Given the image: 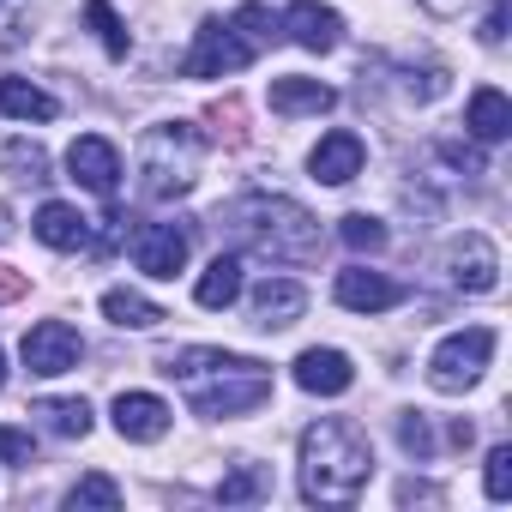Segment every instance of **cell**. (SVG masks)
<instances>
[{"label":"cell","mask_w":512,"mask_h":512,"mask_svg":"<svg viewBox=\"0 0 512 512\" xmlns=\"http://www.w3.org/2000/svg\"><path fill=\"white\" fill-rule=\"evenodd\" d=\"M440 157H446L452 169H464V175H488V163H482V151H476V145H458V139H446V145H440Z\"/></svg>","instance_id":"obj_32"},{"label":"cell","mask_w":512,"mask_h":512,"mask_svg":"<svg viewBox=\"0 0 512 512\" xmlns=\"http://www.w3.org/2000/svg\"><path fill=\"white\" fill-rule=\"evenodd\" d=\"M187 247H193V235H187L181 223H145V229L133 235V266H139L145 278H175V272L187 266Z\"/></svg>","instance_id":"obj_10"},{"label":"cell","mask_w":512,"mask_h":512,"mask_svg":"<svg viewBox=\"0 0 512 512\" xmlns=\"http://www.w3.org/2000/svg\"><path fill=\"white\" fill-rule=\"evenodd\" d=\"M0 115L13 121H55V97L31 79H0Z\"/></svg>","instance_id":"obj_22"},{"label":"cell","mask_w":512,"mask_h":512,"mask_svg":"<svg viewBox=\"0 0 512 512\" xmlns=\"http://www.w3.org/2000/svg\"><path fill=\"white\" fill-rule=\"evenodd\" d=\"M464 127L482 139V145H500L506 133H512V103H506V91H494V85H482V91H470V109H464Z\"/></svg>","instance_id":"obj_19"},{"label":"cell","mask_w":512,"mask_h":512,"mask_svg":"<svg viewBox=\"0 0 512 512\" xmlns=\"http://www.w3.org/2000/svg\"><path fill=\"white\" fill-rule=\"evenodd\" d=\"M398 446H404L416 464H428V458H434V428H428V416H422V410H404V416H398Z\"/></svg>","instance_id":"obj_29"},{"label":"cell","mask_w":512,"mask_h":512,"mask_svg":"<svg viewBox=\"0 0 512 512\" xmlns=\"http://www.w3.org/2000/svg\"><path fill=\"white\" fill-rule=\"evenodd\" d=\"M103 314H109L115 326H127V332H151V326H163V320H169L151 296H139V290H127V284L103 290Z\"/></svg>","instance_id":"obj_21"},{"label":"cell","mask_w":512,"mask_h":512,"mask_svg":"<svg viewBox=\"0 0 512 512\" xmlns=\"http://www.w3.org/2000/svg\"><path fill=\"white\" fill-rule=\"evenodd\" d=\"M332 296H338V308H350V314H386V308H398V302H404V284H398V278H386V272L350 266V272H338Z\"/></svg>","instance_id":"obj_12"},{"label":"cell","mask_w":512,"mask_h":512,"mask_svg":"<svg viewBox=\"0 0 512 512\" xmlns=\"http://www.w3.org/2000/svg\"><path fill=\"white\" fill-rule=\"evenodd\" d=\"M338 235H344V247H356V253H380V247H386V223L368 217V211H350V217L338 223Z\"/></svg>","instance_id":"obj_28"},{"label":"cell","mask_w":512,"mask_h":512,"mask_svg":"<svg viewBox=\"0 0 512 512\" xmlns=\"http://www.w3.org/2000/svg\"><path fill=\"white\" fill-rule=\"evenodd\" d=\"M0 163H7V175L25 181V187H43V181H49V151L31 145V139H13L7 151H0Z\"/></svg>","instance_id":"obj_25"},{"label":"cell","mask_w":512,"mask_h":512,"mask_svg":"<svg viewBox=\"0 0 512 512\" xmlns=\"http://www.w3.org/2000/svg\"><path fill=\"white\" fill-rule=\"evenodd\" d=\"M247 61H260V49L235 31V19H205V25L193 31V49L181 55V73H187V79H229V73H241Z\"/></svg>","instance_id":"obj_6"},{"label":"cell","mask_w":512,"mask_h":512,"mask_svg":"<svg viewBox=\"0 0 512 512\" xmlns=\"http://www.w3.org/2000/svg\"><path fill=\"white\" fill-rule=\"evenodd\" d=\"M31 416H37L49 434H61V440H85V434H91V404H85V398H43Z\"/></svg>","instance_id":"obj_23"},{"label":"cell","mask_w":512,"mask_h":512,"mask_svg":"<svg viewBox=\"0 0 512 512\" xmlns=\"http://www.w3.org/2000/svg\"><path fill=\"white\" fill-rule=\"evenodd\" d=\"M79 356H85V338H79L67 320H37V326L25 332V368H31V374H43V380L73 374V368H79Z\"/></svg>","instance_id":"obj_8"},{"label":"cell","mask_w":512,"mask_h":512,"mask_svg":"<svg viewBox=\"0 0 512 512\" xmlns=\"http://www.w3.org/2000/svg\"><path fill=\"white\" fill-rule=\"evenodd\" d=\"M85 25H91V31L103 37V49H109L115 61L127 55V25L115 19V7H109V0H85Z\"/></svg>","instance_id":"obj_27"},{"label":"cell","mask_w":512,"mask_h":512,"mask_svg":"<svg viewBox=\"0 0 512 512\" xmlns=\"http://www.w3.org/2000/svg\"><path fill=\"white\" fill-rule=\"evenodd\" d=\"M235 31H241L253 49H260V55L278 43V19H272V7H260V0H247V7L235 13Z\"/></svg>","instance_id":"obj_26"},{"label":"cell","mask_w":512,"mask_h":512,"mask_svg":"<svg viewBox=\"0 0 512 512\" xmlns=\"http://www.w3.org/2000/svg\"><path fill=\"white\" fill-rule=\"evenodd\" d=\"M235 296H241V260H235V253H217V260L199 272V284H193V302L217 314V308H229Z\"/></svg>","instance_id":"obj_20"},{"label":"cell","mask_w":512,"mask_h":512,"mask_svg":"<svg viewBox=\"0 0 512 512\" xmlns=\"http://www.w3.org/2000/svg\"><path fill=\"white\" fill-rule=\"evenodd\" d=\"M482 43H488V49L506 43V0H494V7H488V19H482Z\"/></svg>","instance_id":"obj_34"},{"label":"cell","mask_w":512,"mask_h":512,"mask_svg":"<svg viewBox=\"0 0 512 512\" xmlns=\"http://www.w3.org/2000/svg\"><path fill=\"white\" fill-rule=\"evenodd\" d=\"M374 476V446L356 422L320 416L302 434V494L314 506H350Z\"/></svg>","instance_id":"obj_3"},{"label":"cell","mask_w":512,"mask_h":512,"mask_svg":"<svg viewBox=\"0 0 512 512\" xmlns=\"http://www.w3.org/2000/svg\"><path fill=\"white\" fill-rule=\"evenodd\" d=\"M272 494V470L266 464H235L223 482H217V500L223 506H247V500H266Z\"/></svg>","instance_id":"obj_24"},{"label":"cell","mask_w":512,"mask_h":512,"mask_svg":"<svg viewBox=\"0 0 512 512\" xmlns=\"http://www.w3.org/2000/svg\"><path fill=\"white\" fill-rule=\"evenodd\" d=\"M272 115H284V121H296V115H326L332 103H338V91L332 85H320V79H272Z\"/></svg>","instance_id":"obj_17"},{"label":"cell","mask_w":512,"mask_h":512,"mask_svg":"<svg viewBox=\"0 0 512 512\" xmlns=\"http://www.w3.org/2000/svg\"><path fill=\"white\" fill-rule=\"evenodd\" d=\"M199 157H205V145H199V133L187 127V121H163V127H151L145 139H139V193L145 199H181L193 181H199Z\"/></svg>","instance_id":"obj_4"},{"label":"cell","mask_w":512,"mask_h":512,"mask_svg":"<svg viewBox=\"0 0 512 512\" xmlns=\"http://www.w3.org/2000/svg\"><path fill=\"white\" fill-rule=\"evenodd\" d=\"M169 422H175V410H169L157 392H121V398H115V428H121V440H133V446L163 440Z\"/></svg>","instance_id":"obj_15"},{"label":"cell","mask_w":512,"mask_h":512,"mask_svg":"<svg viewBox=\"0 0 512 512\" xmlns=\"http://www.w3.org/2000/svg\"><path fill=\"white\" fill-rule=\"evenodd\" d=\"M67 500H73V506H103V512H115V506H121V482H115V476H103V470H91Z\"/></svg>","instance_id":"obj_30"},{"label":"cell","mask_w":512,"mask_h":512,"mask_svg":"<svg viewBox=\"0 0 512 512\" xmlns=\"http://www.w3.org/2000/svg\"><path fill=\"white\" fill-rule=\"evenodd\" d=\"M0 386H7V356H0Z\"/></svg>","instance_id":"obj_37"},{"label":"cell","mask_w":512,"mask_h":512,"mask_svg":"<svg viewBox=\"0 0 512 512\" xmlns=\"http://www.w3.org/2000/svg\"><path fill=\"white\" fill-rule=\"evenodd\" d=\"M482 482H488V500H512V446H488Z\"/></svg>","instance_id":"obj_31"},{"label":"cell","mask_w":512,"mask_h":512,"mask_svg":"<svg viewBox=\"0 0 512 512\" xmlns=\"http://www.w3.org/2000/svg\"><path fill=\"white\" fill-rule=\"evenodd\" d=\"M19 296H25V278L13 266H0V302H19Z\"/></svg>","instance_id":"obj_35"},{"label":"cell","mask_w":512,"mask_h":512,"mask_svg":"<svg viewBox=\"0 0 512 512\" xmlns=\"http://www.w3.org/2000/svg\"><path fill=\"white\" fill-rule=\"evenodd\" d=\"M296 386L314 392V398H338V392L356 386V368H350L344 350H302L296 356Z\"/></svg>","instance_id":"obj_16"},{"label":"cell","mask_w":512,"mask_h":512,"mask_svg":"<svg viewBox=\"0 0 512 512\" xmlns=\"http://www.w3.org/2000/svg\"><path fill=\"white\" fill-rule=\"evenodd\" d=\"M217 235H229L241 253H260L272 266H308L320 260V223L278 193H241L217 211Z\"/></svg>","instance_id":"obj_2"},{"label":"cell","mask_w":512,"mask_h":512,"mask_svg":"<svg viewBox=\"0 0 512 512\" xmlns=\"http://www.w3.org/2000/svg\"><path fill=\"white\" fill-rule=\"evenodd\" d=\"M157 374H169L187 398L193 416H247V410H260L272 398V374L266 362H253V356H235V350H169L157 356Z\"/></svg>","instance_id":"obj_1"},{"label":"cell","mask_w":512,"mask_h":512,"mask_svg":"<svg viewBox=\"0 0 512 512\" xmlns=\"http://www.w3.org/2000/svg\"><path fill=\"white\" fill-rule=\"evenodd\" d=\"M37 241H43V247H61V253H79V247L91 241V217H85L79 205L49 199V205L37 211Z\"/></svg>","instance_id":"obj_18"},{"label":"cell","mask_w":512,"mask_h":512,"mask_svg":"<svg viewBox=\"0 0 512 512\" xmlns=\"http://www.w3.org/2000/svg\"><path fill=\"white\" fill-rule=\"evenodd\" d=\"M67 169H73V181L91 187L97 199H115V187H121V151H115L103 133H79V139L67 145Z\"/></svg>","instance_id":"obj_9"},{"label":"cell","mask_w":512,"mask_h":512,"mask_svg":"<svg viewBox=\"0 0 512 512\" xmlns=\"http://www.w3.org/2000/svg\"><path fill=\"white\" fill-rule=\"evenodd\" d=\"M13 235V217H7V205H0V241H7Z\"/></svg>","instance_id":"obj_36"},{"label":"cell","mask_w":512,"mask_h":512,"mask_svg":"<svg viewBox=\"0 0 512 512\" xmlns=\"http://www.w3.org/2000/svg\"><path fill=\"white\" fill-rule=\"evenodd\" d=\"M362 163H368V145H362L350 127H332V133L314 145V157H308L314 181H326V187H344V181H356V175H362Z\"/></svg>","instance_id":"obj_14"},{"label":"cell","mask_w":512,"mask_h":512,"mask_svg":"<svg viewBox=\"0 0 512 512\" xmlns=\"http://www.w3.org/2000/svg\"><path fill=\"white\" fill-rule=\"evenodd\" d=\"M446 278L464 290V296H488L494 284H500V253H494V241L482 235V229H464L452 247H446Z\"/></svg>","instance_id":"obj_7"},{"label":"cell","mask_w":512,"mask_h":512,"mask_svg":"<svg viewBox=\"0 0 512 512\" xmlns=\"http://www.w3.org/2000/svg\"><path fill=\"white\" fill-rule=\"evenodd\" d=\"M488 362H494V326H464V332H452V338L434 344V356H428V386H434V392H470Z\"/></svg>","instance_id":"obj_5"},{"label":"cell","mask_w":512,"mask_h":512,"mask_svg":"<svg viewBox=\"0 0 512 512\" xmlns=\"http://www.w3.org/2000/svg\"><path fill=\"white\" fill-rule=\"evenodd\" d=\"M247 308H253V326H260V332H284V326H296V320H302L308 290H302L296 278H266V284H253Z\"/></svg>","instance_id":"obj_13"},{"label":"cell","mask_w":512,"mask_h":512,"mask_svg":"<svg viewBox=\"0 0 512 512\" xmlns=\"http://www.w3.org/2000/svg\"><path fill=\"white\" fill-rule=\"evenodd\" d=\"M0 458H7V464H31V458H37L31 434H25V428H0Z\"/></svg>","instance_id":"obj_33"},{"label":"cell","mask_w":512,"mask_h":512,"mask_svg":"<svg viewBox=\"0 0 512 512\" xmlns=\"http://www.w3.org/2000/svg\"><path fill=\"white\" fill-rule=\"evenodd\" d=\"M278 31H290V43L308 49V55H332L344 43V19L332 7H320V0H290V13L278 19Z\"/></svg>","instance_id":"obj_11"}]
</instances>
